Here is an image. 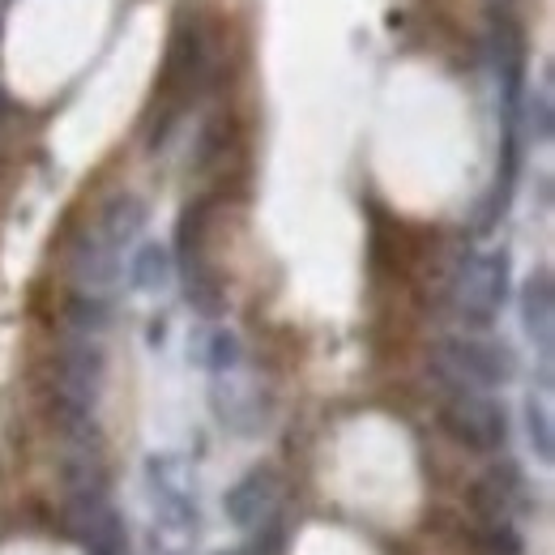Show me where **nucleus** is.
<instances>
[{"instance_id": "nucleus-17", "label": "nucleus", "mask_w": 555, "mask_h": 555, "mask_svg": "<svg viewBox=\"0 0 555 555\" xmlns=\"http://www.w3.org/2000/svg\"><path fill=\"white\" fill-rule=\"evenodd\" d=\"M227 145H231V120L218 112V116H209L206 125H202V133H197V158H193V167L197 171H209L222 154H227Z\"/></svg>"}, {"instance_id": "nucleus-5", "label": "nucleus", "mask_w": 555, "mask_h": 555, "mask_svg": "<svg viewBox=\"0 0 555 555\" xmlns=\"http://www.w3.org/2000/svg\"><path fill=\"white\" fill-rule=\"evenodd\" d=\"M483 61L491 77H495V90H500V103H504V120H513L521 94H526V69H530V43H526V30L508 17V13H495L487 22L483 35Z\"/></svg>"}, {"instance_id": "nucleus-14", "label": "nucleus", "mask_w": 555, "mask_h": 555, "mask_svg": "<svg viewBox=\"0 0 555 555\" xmlns=\"http://www.w3.org/2000/svg\"><path fill=\"white\" fill-rule=\"evenodd\" d=\"M240 354H244V347H240V338H235L227 325L202 334V343H197V363H202L206 372H214V376L235 372V367H240Z\"/></svg>"}, {"instance_id": "nucleus-1", "label": "nucleus", "mask_w": 555, "mask_h": 555, "mask_svg": "<svg viewBox=\"0 0 555 555\" xmlns=\"http://www.w3.org/2000/svg\"><path fill=\"white\" fill-rule=\"evenodd\" d=\"M214 65H218V43L209 30L206 13L197 9H180L171 39H167V61H163V99L167 112H180L214 81Z\"/></svg>"}, {"instance_id": "nucleus-11", "label": "nucleus", "mask_w": 555, "mask_h": 555, "mask_svg": "<svg viewBox=\"0 0 555 555\" xmlns=\"http://www.w3.org/2000/svg\"><path fill=\"white\" fill-rule=\"evenodd\" d=\"M513 129L517 138L526 133V141H552L555 129V103H552V77H543L534 90L526 86L517 112H513Z\"/></svg>"}, {"instance_id": "nucleus-7", "label": "nucleus", "mask_w": 555, "mask_h": 555, "mask_svg": "<svg viewBox=\"0 0 555 555\" xmlns=\"http://www.w3.org/2000/svg\"><path fill=\"white\" fill-rule=\"evenodd\" d=\"M278 504V475L274 466H253L244 479L227 487L222 495V513L235 530H257Z\"/></svg>"}, {"instance_id": "nucleus-10", "label": "nucleus", "mask_w": 555, "mask_h": 555, "mask_svg": "<svg viewBox=\"0 0 555 555\" xmlns=\"http://www.w3.org/2000/svg\"><path fill=\"white\" fill-rule=\"evenodd\" d=\"M145 222H150V206L141 202L138 193H129V189L112 193V197L99 206V214H94V231H99L112 248H120V253L145 231Z\"/></svg>"}, {"instance_id": "nucleus-4", "label": "nucleus", "mask_w": 555, "mask_h": 555, "mask_svg": "<svg viewBox=\"0 0 555 555\" xmlns=\"http://www.w3.org/2000/svg\"><path fill=\"white\" fill-rule=\"evenodd\" d=\"M440 427L470 453H504L513 431L504 402L479 389H449V398L440 402Z\"/></svg>"}, {"instance_id": "nucleus-9", "label": "nucleus", "mask_w": 555, "mask_h": 555, "mask_svg": "<svg viewBox=\"0 0 555 555\" xmlns=\"http://www.w3.org/2000/svg\"><path fill=\"white\" fill-rule=\"evenodd\" d=\"M521 330L539 347L543 359H552L555 338V282L552 270H534L521 282Z\"/></svg>"}, {"instance_id": "nucleus-13", "label": "nucleus", "mask_w": 555, "mask_h": 555, "mask_svg": "<svg viewBox=\"0 0 555 555\" xmlns=\"http://www.w3.org/2000/svg\"><path fill=\"white\" fill-rule=\"evenodd\" d=\"M112 325V295H81L73 291L65 304V330L73 338H103Z\"/></svg>"}, {"instance_id": "nucleus-2", "label": "nucleus", "mask_w": 555, "mask_h": 555, "mask_svg": "<svg viewBox=\"0 0 555 555\" xmlns=\"http://www.w3.org/2000/svg\"><path fill=\"white\" fill-rule=\"evenodd\" d=\"M508 291H513V257L508 248H487L475 253L457 266L453 286H449V299H453V312L462 325L470 330H491L500 308L508 304Z\"/></svg>"}, {"instance_id": "nucleus-6", "label": "nucleus", "mask_w": 555, "mask_h": 555, "mask_svg": "<svg viewBox=\"0 0 555 555\" xmlns=\"http://www.w3.org/2000/svg\"><path fill=\"white\" fill-rule=\"evenodd\" d=\"M65 261H69L73 291H81V295H112V286L125 274V253L112 248V244L94 231V222H86V227L73 235Z\"/></svg>"}, {"instance_id": "nucleus-16", "label": "nucleus", "mask_w": 555, "mask_h": 555, "mask_svg": "<svg viewBox=\"0 0 555 555\" xmlns=\"http://www.w3.org/2000/svg\"><path fill=\"white\" fill-rule=\"evenodd\" d=\"M475 552L479 555H526V539L517 521H479L475 526Z\"/></svg>"}, {"instance_id": "nucleus-3", "label": "nucleus", "mask_w": 555, "mask_h": 555, "mask_svg": "<svg viewBox=\"0 0 555 555\" xmlns=\"http://www.w3.org/2000/svg\"><path fill=\"white\" fill-rule=\"evenodd\" d=\"M436 372L449 389H479L495 393L504 385L517 380V354L513 347L483 338V334H466V338H444L436 347Z\"/></svg>"}, {"instance_id": "nucleus-8", "label": "nucleus", "mask_w": 555, "mask_h": 555, "mask_svg": "<svg viewBox=\"0 0 555 555\" xmlns=\"http://www.w3.org/2000/svg\"><path fill=\"white\" fill-rule=\"evenodd\" d=\"M521 500H526V479H521L517 462H495L483 479H475L470 487L475 521H513Z\"/></svg>"}, {"instance_id": "nucleus-18", "label": "nucleus", "mask_w": 555, "mask_h": 555, "mask_svg": "<svg viewBox=\"0 0 555 555\" xmlns=\"http://www.w3.org/2000/svg\"><path fill=\"white\" fill-rule=\"evenodd\" d=\"M9 107H13V103H9V94H4V86H0V120L9 116Z\"/></svg>"}, {"instance_id": "nucleus-15", "label": "nucleus", "mask_w": 555, "mask_h": 555, "mask_svg": "<svg viewBox=\"0 0 555 555\" xmlns=\"http://www.w3.org/2000/svg\"><path fill=\"white\" fill-rule=\"evenodd\" d=\"M521 423H526V444H530V453L543 462V466H552L555 462V431H552V411L543 406V402H526V411H521Z\"/></svg>"}, {"instance_id": "nucleus-12", "label": "nucleus", "mask_w": 555, "mask_h": 555, "mask_svg": "<svg viewBox=\"0 0 555 555\" xmlns=\"http://www.w3.org/2000/svg\"><path fill=\"white\" fill-rule=\"evenodd\" d=\"M129 286L133 291H145V295H154V291H163L171 278H176V261H171V248L167 244H141L138 253L129 257Z\"/></svg>"}]
</instances>
